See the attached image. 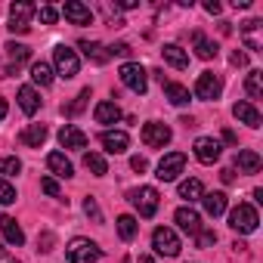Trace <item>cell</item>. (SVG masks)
I'll list each match as a JSON object with an SVG mask.
<instances>
[{
	"instance_id": "6da1fadb",
	"label": "cell",
	"mask_w": 263,
	"mask_h": 263,
	"mask_svg": "<svg viewBox=\"0 0 263 263\" xmlns=\"http://www.w3.org/2000/svg\"><path fill=\"white\" fill-rule=\"evenodd\" d=\"M118 78H121V84L127 87V90H134V93H146L149 90V71L140 65V62H124L121 68H118Z\"/></svg>"
},
{
	"instance_id": "7a4b0ae2",
	"label": "cell",
	"mask_w": 263,
	"mask_h": 263,
	"mask_svg": "<svg viewBox=\"0 0 263 263\" xmlns=\"http://www.w3.org/2000/svg\"><path fill=\"white\" fill-rule=\"evenodd\" d=\"M65 254H68V263H96L102 257L99 245L90 241V238H71L68 248H65Z\"/></svg>"
},
{
	"instance_id": "3957f363",
	"label": "cell",
	"mask_w": 263,
	"mask_h": 263,
	"mask_svg": "<svg viewBox=\"0 0 263 263\" xmlns=\"http://www.w3.org/2000/svg\"><path fill=\"white\" fill-rule=\"evenodd\" d=\"M34 13H37V7H34V4H25V0L10 4V31H13V34H28Z\"/></svg>"
},
{
	"instance_id": "277c9868",
	"label": "cell",
	"mask_w": 263,
	"mask_h": 263,
	"mask_svg": "<svg viewBox=\"0 0 263 263\" xmlns=\"http://www.w3.org/2000/svg\"><path fill=\"white\" fill-rule=\"evenodd\" d=\"M53 65H56V74L59 78H74L78 71H81V59H78V53L71 50V47H65V44H59L56 50H53Z\"/></svg>"
},
{
	"instance_id": "5b68a950",
	"label": "cell",
	"mask_w": 263,
	"mask_h": 263,
	"mask_svg": "<svg viewBox=\"0 0 263 263\" xmlns=\"http://www.w3.org/2000/svg\"><path fill=\"white\" fill-rule=\"evenodd\" d=\"M257 223H260V217H257V211H254L251 204H238V208L229 211V226H232L238 235H251V232L257 229Z\"/></svg>"
},
{
	"instance_id": "8992f818",
	"label": "cell",
	"mask_w": 263,
	"mask_h": 263,
	"mask_svg": "<svg viewBox=\"0 0 263 263\" xmlns=\"http://www.w3.org/2000/svg\"><path fill=\"white\" fill-rule=\"evenodd\" d=\"M158 189L155 186H140L130 192V201H134V208L140 211V217H155L158 214Z\"/></svg>"
},
{
	"instance_id": "52a82bcc",
	"label": "cell",
	"mask_w": 263,
	"mask_h": 263,
	"mask_svg": "<svg viewBox=\"0 0 263 263\" xmlns=\"http://www.w3.org/2000/svg\"><path fill=\"white\" fill-rule=\"evenodd\" d=\"M152 248H155V254H161V257H177L183 245H180V235H177L174 229L158 226V229L152 232Z\"/></svg>"
},
{
	"instance_id": "ba28073f",
	"label": "cell",
	"mask_w": 263,
	"mask_h": 263,
	"mask_svg": "<svg viewBox=\"0 0 263 263\" xmlns=\"http://www.w3.org/2000/svg\"><path fill=\"white\" fill-rule=\"evenodd\" d=\"M183 171H186V155H183V152H167V155L158 161L155 177H158L161 183H174Z\"/></svg>"
},
{
	"instance_id": "9c48e42d",
	"label": "cell",
	"mask_w": 263,
	"mask_h": 263,
	"mask_svg": "<svg viewBox=\"0 0 263 263\" xmlns=\"http://www.w3.org/2000/svg\"><path fill=\"white\" fill-rule=\"evenodd\" d=\"M171 140H174V130H171L167 124H161V121H149V124L143 127V143H146L149 149H164Z\"/></svg>"
},
{
	"instance_id": "30bf717a",
	"label": "cell",
	"mask_w": 263,
	"mask_h": 263,
	"mask_svg": "<svg viewBox=\"0 0 263 263\" xmlns=\"http://www.w3.org/2000/svg\"><path fill=\"white\" fill-rule=\"evenodd\" d=\"M220 93H223V81H220V74H214V71L198 74V81H195V96H198V99L214 102V99H220Z\"/></svg>"
},
{
	"instance_id": "8fae6325",
	"label": "cell",
	"mask_w": 263,
	"mask_h": 263,
	"mask_svg": "<svg viewBox=\"0 0 263 263\" xmlns=\"http://www.w3.org/2000/svg\"><path fill=\"white\" fill-rule=\"evenodd\" d=\"M192 152H195V158H198L201 164H214V161H220L223 146H220V140H214V137H198L195 146H192Z\"/></svg>"
},
{
	"instance_id": "7c38bea8",
	"label": "cell",
	"mask_w": 263,
	"mask_h": 263,
	"mask_svg": "<svg viewBox=\"0 0 263 263\" xmlns=\"http://www.w3.org/2000/svg\"><path fill=\"white\" fill-rule=\"evenodd\" d=\"M241 41H245L248 50L260 53V50H263V22H260V19H248V22L241 25Z\"/></svg>"
},
{
	"instance_id": "4fadbf2b",
	"label": "cell",
	"mask_w": 263,
	"mask_h": 263,
	"mask_svg": "<svg viewBox=\"0 0 263 263\" xmlns=\"http://www.w3.org/2000/svg\"><path fill=\"white\" fill-rule=\"evenodd\" d=\"M99 143H102V149H105L108 155H121V152H127L130 137L124 134V130H105V134L99 137Z\"/></svg>"
},
{
	"instance_id": "5bb4252c",
	"label": "cell",
	"mask_w": 263,
	"mask_h": 263,
	"mask_svg": "<svg viewBox=\"0 0 263 263\" xmlns=\"http://www.w3.org/2000/svg\"><path fill=\"white\" fill-rule=\"evenodd\" d=\"M59 143H62V149H87V134L74 124H65L59 130Z\"/></svg>"
},
{
	"instance_id": "9a60e30c",
	"label": "cell",
	"mask_w": 263,
	"mask_h": 263,
	"mask_svg": "<svg viewBox=\"0 0 263 263\" xmlns=\"http://www.w3.org/2000/svg\"><path fill=\"white\" fill-rule=\"evenodd\" d=\"M232 115H235V118H238L241 124H248V127H254V130H257V127L263 124V118H260V111H257V105H254V102H248V99H241V102H235V105H232Z\"/></svg>"
},
{
	"instance_id": "2e32d148",
	"label": "cell",
	"mask_w": 263,
	"mask_h": 263,
	"mask_svg": "<svg viewBox=\"0 0 263 263\" xmlns=\"http://www.w3.org/2000/svg\"><path fill=\"white\" fill-rule=\"evenodd\" d=\"M62 16H65L71 25H90V22H93V13H90V7L78 4V0H68V4L62 7Z\"/></svg>"
},
{
	"instance_id": "e0dca14e",
	"label": "cell",
	"mask_w": 263,
	"mask_h": 263,
	"mask_svg": "<svg viewBox=\"0 0 263 263\" xmlns=\"http://www.w3.org/2000/svg\"><path fill=\"white\" fill-rule=\"evenodd\" d=\"M174 220H177V226H180L183 232H189V235H195V232L201 229V217H198L195 208H180V211L174 214Z\"/></svg>"
},
{
	"instance_id": "ac0fdd59",
	"label": "cell",
	"mask_w": 263,
	"mask_h": 263,
	"mask_svg": "<svg viewBox=\"0 0 263 263\" xmlns=\"http://www.w3.org/2000/svg\"><path fill=\"white\" fill-rule=\"evenodd\" d=\"M0 232H4V238H7L13 248H22V245H25V232H22V226L16 223V217H0Z\"/></svg>"
},
{
	"instance_id": "d6986e66",
	"label": "cell",
	"mask_w": 263,
	"mask_h": 263,
	"mask_svg": "<svg viewBox=\"0 0 263 263\" xmlns=\"http://www.w3.org/2000/svg\"><path fill=\"white\" fill-rule=\"evenodd\" d=\"M19 140H22L25 146H31V149H41V146L47 143V127H44V124H28L22 134H19Z\"/></svg>"
},
{
	"instance_id": "ffe728a7",
	"label": "cell",
	"mask_w": 263,
	"mask_h": 263,
	"mask_svg": "<svg viewBox=\"0 0 263 263\" xmlns=\"http://www.w3.org/2000/svg\"><path fill=\"white\" fill-rule=\"evenodd\" d=\"M93 118H96V124H118L121 121V108H118V102H99L96 108H93Z\"/></svg>"
},
{
	"instance_id": "44dd1931",
	"label": "cell",
	"mask_w": 263,
	"mask_h": 263,
	"mask_svg": "<svg viewBox=\"0 0 263 263\" xmlns=\"http://www.w3.org/2000/svg\"><path fill=\"white\" fill-rule=\"evenodd\" d=\"M235 164H238L241 174H257V171L263 167V158H260L254 149H241V152L235 155Z\"/></svg>"
},
{
	"instance_id": "7402d4cb",
	"label": "cell",
	"mask_w": 263,
	"mask_h": 263,
	"mask_svg": "<svg viewBox=\"0 0 263 263\" xmlns=\"http://www.w3.org/2000/svg\"><path fill=\"white\" fill-rule=\"evenodd\" d=\"M47 167H50L56 177H62V180L74 177V167H71V161H68L62 152H50V155H47Z\"/></svg>"
},
{
	"instance_id": "603a6c76",
	"label": "cell",
	"mask_w": 263,
	"mask_h": 263,
	"mask_svg": "<svg viewBox=\"0 0 263 263\" xmlns=\"http://www.w3.org/2000/svg\"><path fill=\"white\" fill-rule=\"evenodd\" d=\"M161 53H164V62L174 65V68H186V65H189V53H186L180 44H167Z\"/></svg>"
},
{
	"instance_id": "cb8c5ba5",
	"label": "cell",
	"mask_w": 263,
	"mask_h": 263,
	"mask_svg": "<svg viewBox=\"0 0 263 263\" xmlns=\"http://www.w3.org/2000/svg\"><path fill=\"white\" fill-rule=\"evenodd\" d=\"M19 108H22L25 115H34V111L41 108V96H37L34 87H19Z\"/></svg>"
},
{
	"instance_id": "d4e9b609",
	"label": "cell",
	"mask_w": 263,
	"mask_h": 263,
	"mask_svg": "<svg viewBox=\"0 0 263 263\" xmlns=\"http://www.w3.org/2000/svg\"><path fill=\"white\" fill-rule=\"evenodd\" d=\"M201 204H204V211H208L211 217L226 214V195H223V192H204V195H201Z\"/></svg>"
},
{
	"instance_id": "484cf974",
	"label": "cell",
	"mask_w": 263,
	"mask_h": 263,
	"mask_svg": "<svg viewBox=\"0 0 263 263\" xmlns=\"http://www.w3.org/2000/svg\"><path fill=\"white\" fill-rule=\"evenodd\" d=\"M201 195H204L201 180L192 177V180H183V183H180V198H186L189 204H192V201H201Z\"/></svg>"
},
{
	"instance_id": "4316f807",
	"label": "cell",
	"mask_w": 263,
	"mask_h": 263,
	"mask_svg": "<svg viewBox=\"0 0 263 263\" xmlns=\"http://www.w3.org/2000/svg\"><path fill=\"white\" fill-rule=\"evenodd\" d=\"M192 41H195V53H198V59H204V62H208V59H214V56H217V44H214V41H208L201 31H195V34H192Z\"/></svg>"
},
{
	"instance_id": "83f0119b",
	"label": "cell",
	"mask_w": 263,
	"mask_h": 263,
	"mask_svg": "<svg viewBox=\"0 0 263 263\" xmlns=\"http://www.w3.org/2000/svg\"><path fill=\"white\" fill-rule=\"evenodd\" d=\"M161 87H164V96L171 99V105H186V102H189V90H186L183 84L167 81V84H161Z\"/></svg>"
},
{
	"instance_id": "f1b7e54d",
	"label": "cell",
	"mask_w": 263,
	"mask_h": 263,
	"mask_svg": "<svg viewBox=\"0 0 263 263\" xmlns=\"http://www.w3.org/2000/svg\"><path fill=\"white\" fill-rule=\"evenodd\" d=\"M84 167H87L93 177H105V174H108V164H105V158H102L99 152H84Z\"/></svg>"
},
{
	"instance_id": "f546056e",
	"label": "cell",
	"mask_w": 263,
	"mask_h": 263,
	"mask_svg": "<svg viewBox=\"0 0 263 263\" xmlns=\"http://www.w3.org/2000/svg\"><path fill=\"white\" fill-rule=\"evenodd\" d=\"M4 50H7V56L13 59V65H16V68H19L22 62H28V59H31V47H25V44H16V41H10Z\"/></svg>"
},
{
	"instance_id": "4dcf8cb0",
	"label": "cell",
	"mask_w": 263,
	"mask_h": 263,
	"mask_svg": "<svg viewBox=\"0 0 263 263\" xmlns=\"http://www.w3.org/2000/svg\"><path fill=\"white\" fill-rule=\"evenodd\" d=\"M78 47H81V50H84V56H87V59H93L96 65H102V62L108 59L105 47H102V44H96V41H81Z\"/></svg>"
},
{
	"instance_id": "1f68e13d",
	"label": "cell",
	"mask_w": 263,
	"mask_h": 263,
	"mask_svg": "<svg viewBox=\"0 0 263 263\" xmlns=\"http://www.w3.org/2000/svg\"><path fill=\"white\" fill-rule=\"evenodd\" d=\"M31 81L41 84V87H50V84H53V68H50L47 62H34V65H31Z\"/></svg>"
},
{
	"instance_id": "d6a6232c",
	"label": "cell",
	"mask_w": 263,
	"mask_h": 263,
	"mask_svg": "<svg viewBox=\"0 0 263 263\" xmlns=\"http://www.w3.org/2000/svg\"><path fill=\"white\" fill-rule=\"evenodd\" d=\"M245 90H248L251 99H260V96H263V71L254 68V71L248 74V81H245ZM251 99H248V102H251Z\"/></svg>"
},
{
	"instance_id": "836d02e7",
	"label": "cell",
	"mask_w": 263,
	"mask_h": 263,
	"mask_svg": "<svg viewBox=\"0 0 263 263\" xmlns=\"http://www.w3.org/2000/svg\"><path fill=\"white\" fill-rule=\"evenodd\" d=\"M137 220L130 217V214H124V217H118V235L124 238V241H130V238H137Z\"/></svg>"
},
{
	"instance_id": "e575fe53",
	"label": "cell",
	"mask_w": 263,
	"mask_h": 263,
	"mask_svg": "<svg viewBox=\"0 0 263 263\" xmlns=\"http://www.w3.org/2000/svg\"><path fill=\"white\" fill-rule=\"evenodd\" d=\"M19 171H22V161H19V158H13V155H10V158H0V180L16 177Z\"/></svg>"
},
{
	"instance_id": "d590c367",
	"label": "cell",
	"mask_w": 263,
	"mask_h": 263,
	"mask_svg": "<svg viewBox=\"0 0 263 263\" xmlns=\"http://www.w3.org/2000/svg\"><path fill=\"white\" fill-rule=\"evenodd\" d=\"M87 99H90V87H87V90H81V93H78V99H74L71 105H62V111H65V115H78V111L87 105Z\"/></svg>"
},
{
	"instance_id": "8d00e7d4",
	"label": "cell",
	"mask_w": 263,
	"mask_h": 263,
	"mask_svg": "<svg viewBox=\"0 0 263 263\" xmlns=\"http://www.w3.org/2000/svg\"><path fill=\"white\" fill-rule=\"evenodd\" d=\"M84 214H87L93 223H102V211H99V204H96V198H93V195H87V198H84Z\"/></svg>"
},
{
	"instance_id": "74e56055",
	"label": "cell",
	"mask_w": 263,
	"mask_h": 263,
	"mask_svg": "<svg viewBox=\"0 0 263 263\" xmlns=\"http://www.w3.org/2000/svg\"><path fill=\"white\" fill-rule=\"evenodd\" d=\"M217 241V232L214 229H198L195 232V248H211Z\"/></svg>"
},
{
	"instance_id": "f35d334b",
	"label": "cell",
	"mask_w": 263,
	"mask_h": 263,
	"mask_svg": "<svg viewBox=\"0 0 263 263\" xmlns=\"http://www.w3.org/2000/svg\"><path fill=\"white\" fill-rule=\"evenodd\" d=\"M34 16H41V22H44V25H53V22L59 19V10H56V7H37V13H34Z\"/></svg>"
},
{
	"instance_id": "ab89813d",
	"label": "cell",
	"mask_w": 263,
	"mask_h": 263,
	"mask_svg": "<svg viewBox=\"0 0 263 263\" xmlns=\"http://www.w3.org/2000/svg\"><path fill=\"white\" fill-rule=\"evenodd\" d=\"M13 201H16V189L7 180H0V204H13Z\"/></svg>"
},
{
	"instance_id": "60d3db41",
	"label": "cell",
	"mask_w": 263,
	"mask_h": 263,
	"mask_svg": "<svg viewBox=\"0 0 263 263\" xmlns=\"http://www.w3.org/2000/svg\"><path fill=\"white\" fill-rule=\"evenodd\" d=\"M105 53H108V56H121V59H127V56H130V44L118 41V44H111V47H108Z\"/></svg>"
},
{
	"instance_id": "b9f144b4",
	"label": "cell",
	"mask_w": 263,
	"mask_h": 263,
	"mask_svg": "<svg viewBox=\"0 0 263 263\" xmlns=\"http://www.w3.org/2000/svg\"><path fill=\"white\" fill-rule=\"evenodd\" d=\"M41 189H44L47 195H53V198H59V183H56L53 177H44V180H41Z\"/></svg>"
},
{
	"instance_id": "7bdbcfd3",
	"label": "cell",
	"mask_w": 263,
	"mask_h": 263,
	"mask_svg": "<svg viewBox=\"0 0 263 263\" xmlns=\"http://www.w3.org/2000/svg\"><path fill=\"white\" fill-rule=\"evenodd\" d=\"M53 245H56V238H53V232H44L41 238H37V251H53Z\"/></svg>"
},
{
	"instance_id": "ee69618b",
	"label": "cell",
	"mask_w": 263,
	"mask_h": 263,
	"mask_svg": "<svg viewBox=\"0 0 263 263\" xmlns=\"http://www.w3.org/2000/svg\"><path fill=\"white\" fill-rule=\"evenodd\" d=\"M130 167H134L137 174H143V171H149V161L143 155H134V158H130Z\"/></svg>"
},
{
	"instance_id": "f6af8a7d",
	"label": "cell",
	"mask_w": 263,
	"mask_h": 263,
	"mask_svg": "<svg viewBox=\"0 0 263 263\" xmlns=\"http://www.w3.org/2000/svg\"><path fill=\"white\" fill-rule=\"evenodd\" d=\"M229 62H232V65H235V68H245V65H248V56H245V53H241V50H235V53H232V56H229Z\"/></svg>"
},
{
	"instance_id": "bcb514c9",
	"label": "cell",
	"mask_w": 263,
	"mask_h": 263,
	"mask_svg": "<svg viewBox=\"0 0 263 263\" xmlns=\"http://www.w3.org/2000/svg\"><path fill=\"white\" fill-rule=\"evenodd\" d=\"M204 10H208V13H211V16H217V13H220V10H223V7H220V4H217V0H204Z\"/></svg>"
},
{
	"instance_id": "7dc6e473",
	"label": "cell",
	"mask_w": 263,
	"mask_h": 263,
	"mask_svg": "<svg viewBox=\"0 0 263 263\" xmlns=\"http://www.w3.org/2000/svg\"><path fill=\"white\" fill-rule=\"evenodd\" d=\"M220 177H223V183H232V180H235V171H232V167H226Z\"/></svg>"
},
{
	"instance_id": "c3c4849f",
	"label": "cell",
	"mask_w": 263,
	"mask_h": 263,
	"mask_svg": "<svg viewBox=\"0 0 263 263\" xmlns=\"http://www.w3.org/2000/svg\"><path fill=\"white\" fill-rule=\"evenodd\" d=\"M223 140H226L229 146H235V143H238V140H235V134H232V130H223Z\"/></svg>"
},
{
	"instance_id": "681fc988",
	"label": "cell",
	"mask_w": 263,
	"mask_h": 263,
	"mask_svg": "<svg viewBox=\"0 0 263 263\" xmlns=\"http://www.w3.org/2000/svg\"><path fill=\"white\" fill-rule=\"evenodd\" d=\"M232 7H235V10H248V7H251V0H232Z\"/></svg>"
},
{
	"instance_id": "f907efd6",
	"label": "cell",
	"mask_w": 263,
	"mask_h": 263,
	"mask_svg": "<svg viewBox=\"0 0 263 263\" xmlns=\"http://www.w3.org/2000/svg\"><path fill=\"white\" fill-rule=\"evenodd\" d=\"M118 7H121V10H134V7H137V0H121Z\"/></svg>"
},
{
	"instance_id": "816d5d0a",
	"label": "cell",
	"mask_w": 263,
	"mask_h": 263,
	"mask_svg": "<svg viewBox=\"0 0 263 263\" xmlns=\"http://www.w3.org/2000/svg\"><path fill=\"white\" fill-rule=\"evenodd\" d=\"M4 118H7V99L0 96V121H4Z\"/></svg>"
},
{
	"instance_id": "f5cc1de1",
	"label": "cell",
	"mask_w": 263,
	"mask_h": 263,
	"mask_svg": "<svg viewBox=\"0 0 263 263\" xmlns=\"http://www.w3.org/2000/svg\"><path fill=\"white\" fill-rule=\"evenodd\" d=\"M0 263H22V260H16V257H7V254H0Z\"/></svg>"
},
{
	"instance_id": "db71d44e",
	"label": "cell",
	"mask_w": 263,
	"mask_h": 263,
	"mask_svg": "<svg viewBox=\"0 0 263 263\" xmlns=\"http://www.w3.org/2000/svg\"><path fill=\"white\" fill-rule=\"evenodd\" d=\"M140 263H152V257H149V254H143V257H140Z\"/></svg>"
},
{
	"instance_id": "11a10c76",
	"label": "cell",
	"mask_w": 263,
	"mask_h": 263,
	"mask_svg": "<svg viewBox=\"0 0 263 263\" xmlns=\"http://www.w3.org/2000/svg\"><path fill=\"white\" fill-rule=\"evenodd\" d=\"M0 251H4V248H0Z\"/></svg>"
}]
</instances>
